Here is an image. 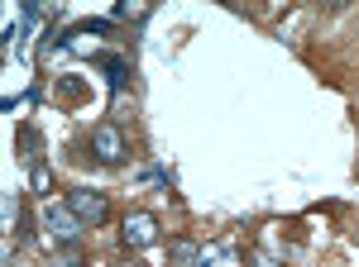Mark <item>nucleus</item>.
<instances>
[{"mask_svg":"<svg viewBox=\"0 0 359 267\" xmlns=\"http://www.w3.org/2000/svg\"><path fill=\"white\" fill-rule=\"evenodd\" d=\"M82 219L72 210H62V205H43V243L48 248H57V243H77L82 239Z\"/></svg>","mask_w":359,"mask_h":267,"instance_id":"1","label":"nucleus"},{"mask_svg":"<svg viewBox=\"0 0 359 267\" xmlns=\"http://www.w3.org/2000/svg\"><path fill=\"white\" fill-rule=\"evenodd\" d=\"M67 210H72V215L86 224V229H91V224H101V219L111 215V205H106V196H101V191L77 187V191H67Z\"/></svg>","mask_w":359,"mask_h":267,"instance_id":"2","label":"nucleus"},{"mask_svg":"<svg viewBox=\"0 0 359 267\" xmlns=\"http://www.w3.org/2000/svg\"><path fill=\"white\" fill-rule=\"evenodd\" d=\"M91 153L106 162V167H115V162L125 158V134L115 129V124H96L91 129Z\"/></svg>","mask_w":359,"mask_h":267,"instance_id":"3","label":"nucleus"},{"mask_svg":"<svg viewBox=\"0 0 359 267\" xmlns=\"http://www.w3.org/2000/svg\"><path fill=\"white\" fill-rule=\"evenodd\" d=\"M120 239H125V248H149V243L158 239V219H154L149 210H135L130 219H125Z\"/></svg>","mask_w":359,"mask_h":267,"instance_id":"4","label":"nucleus"},{"mask_svg":"<svg viewBox=\"0 0 359 267\" xmlns=\"http://www.w3.org/2000/svg\"><path fill=\"white\" fill-rule=\"evenodd\" d=\"M168 258H172V267H196L201 248H196L192 239H172V243H168Z\"/></svg>","mask_w":359,"mask_h":267,"instance_id":"5","label":"nucleus"},{"mask_svg":"<svg viewBox=\"0 0 359 267\" xmlns=\"http://www.w3.org/2000/svg\"><path fill=\"white\" fill-rule=\"evenodd\" d=\"M225 253H230V239H216V243H206V248H201V258H196V267H216L225 258Z\"/></svg>","mask_w":359,"mask_h":267,"instance_id":"6","label":"nucleus"},{"mask_svg":"<svg viewBox=\"0 0 359 267\" xmlns=\"http://www.w3.org/2000/svg\"><path fill=\"white\" fill-rule=\"evenodd\" d=\"M29 187L39 191V196H48V191H53V172H48L43 162H34V167H29Z\"/></svg>","mask_w":359,"mask_h":267,"instance_id":"7","label":"nucleus"},{"mask_svg":"<svg viewBox=\"0 0 359 267\" xmlns=\"http://www.w3.org/2000/svg\"><path fill=\"white\" fill-rule=\"evenodd\" d=\"M53 267H86L82 248H53Z\"/></svg>","mask_w":359,"mask_h":267,"instance_id":"8","label":"nucleus"},{"mask_svg":"<svg viewBox=\"0 0 359 267\" xmlns=\"http://www.w3.org/2000/svg\"><path fill=\"white\" fill-rule=\"evenodd\" d=\"M106 77H111V86H115V91L125 86V57H106Z\"/></svg>","mask_w":359,"mask_h":267,"instance_id":"9","label":"nucleus"},{"mask_svg":"<svg viewBox=\"0 0 359 267\" xmlns=\"http://www.w3.org/2000/svg\"><path fill=\"white\" fill-rule=\"evenodd\" d=\"M249 267H283L273 258V253H264V248H254V253H249Z\"/></svg>","mask_w":359,"mask_h":267,"instance_id":"10","label":"nucleus"},{"mask_svg":"<svg viewBox=\"0 0 359 267\" xmlns=\"http://www.w3.org/2000/svg\"><path fill=\"white\" fill-rule=\"evenodd\" d=\"M15 219H20V201H15V196H5V224H15Z\"/></svg>","mask_w":359,"mask_h":267,"instance_id":"11","label":"nucleus"},{"mask_svg":"<svg viewBox=\"0 0 359 267\" xmlns=\"http://www.w3.org/2000/svg\"><path fill=\"white\" fill-rule=\"evenodd\" d=\"M115 267H144V263H135V258H120V263H115Z\"/></svg>","mask_w":359,"mask_h":267,"instance_id":"12","label":"nucleus"}]
</instances>
